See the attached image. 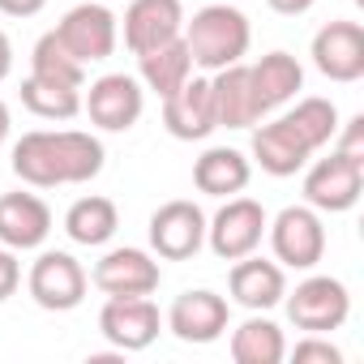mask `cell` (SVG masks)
<instances>
[{
	"label": "cell",
	"mask_w": 364,
	"mask_h": 364,
	"mask_svg": "<svg viewBox=\"0 0 364 364\" xmlns=\"http://www.w3.org/2000/svg\"><path fill=\"white\" fill-rule=\"evenodd\" d=\"M103 141L82 129H35L14 146V171L35 189L86 185L103 171Z\"/></svg>",
	"instance_id": "1"
},
{
	"label": "cell",
	"mask_w": 364,
	"mask_h": 364,
	"mask_svg": "<svg viewBox=\"0 0 364 364\" xmlns=\"http://www.w3.org/2000/svg\"><path fill=\"white\" fill-rule=\"evenodd\" d=\"M189 43V56L198 69H228L236 65L249 43H253V31H249V18L236 9V5H206L193 14V22H185V35Z\"/></svg>",
	"instance_id": "2"
},
{
	"label": "cell",
	"mask_w": 364,
	"mask_h": 364,
	"mask_svg": "<svg viewBox=\"0 0 364 364\" xmlns=\"http://www.w3.org/2000/svg\"><path fill=\"white\" fill-rule=\"evenodd\" d=\"M266 232H270V249H274L279 266L313 270L326 257V228H321V215L313 206H287V210H279V219L266 223Z\"/></svg>",
	"instance_id": "3"
},
{
	"label": "cell",
	"mask_w": 364,
	"mask_h": 364,
	"mask_svg": "<svg viewBox=\"0 0 364 364\" xmlns=\"http://www.w3.org/2000/svg\"><path fill=\"white\" fill-rule=\"evenodd\" d=\"M287 317L304 334H330L351 317V296L338 279L313 274V279L296 283V291L287 296Z\"/></svg>",
	"instance_id": "4"
},
{
	"label": "cell",
	"mask_w": 364,
	"mask_h": 364,
	"mask_svg": "<svg viewBox=\"0 0 364 364\" xmlns=\"http://www.w3.org/2000/svg\"><path fill=\"white\" fill-rule=\"evenodd\" d=\"M206 245V215L198 202H163L150 215V249L163 262H189L198 257V249Z\"/></svg>",
	"instance_id": "5"
},
{
	"label": "cell",
	"mask_w": 364,
	"mask_h": 364,
	"mask_svg": "<svg viewBox=\"0 0 364 364\" xmlns=\"http://www.w3.org/2000/svg\"><path fill=\"white\" fill-rule=\"evenodd\" d=\"M364 193V163L347 159V154H330V159H317L309 171H304V202L313 210H326V215H343L360 202Z\"/></svg>",
	"instance_id": "6"
},
{
	"label": "cell",
	"mask_w": 364,
	"mask_h": 364,
	"mask_svg": "<svg viewBox=\"0 0 364 364\" xmlns=\"http://www.w3.org/2000/svg\"><path fill=\"white\" fill-rule=\"evenodd\" d=\"M86 283H90V279H86L82 262H77L73 253H60V249L39 253V262L31 266V279H26L35 304L48 309V313H69V309H77V304L86 300Z\"/></svg>",
	"instance_id": "7"
},
{
	"label": "cell",
	"mask_w": 364,
	"mask_h": 364,
	"mask_svg": "<svg viewBox=\"0 0 364 364\" xmlns=\"http://www.w3.org/2000/svg\"><path fill=\"white\" fill-rule=\"evenodd\" d=\"M266 206L253 202V198H228V206L206 223V240L215 249V257L223 262H236V257H249L257 253L262 236H266Z\"/></svg>",
	"instance_id": "8"
},
{
	"label": "cell",
	"mask_w": 364,
	"mask_h": 364,
	"mask_svg": "<svg viewBox=\"0 0 364 364\" xmlns=\"http://www.w3.org/2000/svg\"><path fill=\"white\" fill-rule=\"evenodd\" d=\"M82 112L90 116V124H99L107 133H124L141 120L146 90L129 73H103L99 82H90V95L82 99Z\"/></svg>",
	"instance_id": "9"
},
{
	"label": "cell",
	"mask_w": 364,
	"mask_h": 364,
	"mask_svg": "<svg viewBox=\"0 0 364 364\" xmlns=\"http://www.w3.org/2000/svg\"><path fill=\"white\" fill-rule=\"evenodd\" d=\"M159 309L150 304V296H107L103 313H99V334L116 347V351H146L159 338Z\"/></svg>",
	"instance_id": "10"
},
{
	"label": "cell",
	"mask_w": 364,
	"mask_h": 364,
	"mask_svg": "<svg viewBox=\"0 0 364 364\" xmlns=\"http://www.w3.org/2000/svg\"><path fill=\"white\" fill-rule=\"evenodd\" d=\"M116 14L103 5H77L56 22V39L82 60V65H99L116 52Z\"/></svg>",
	"instance_id": "11"
},
{
	"label": "cell",
	"mask_w": 364,
	"mask_h": 364,
	"mask_svg": "<svg viewBox=\"0 0 364 364\" xmlns=\"http://www.w3.org/2000/svg\"><path fill=\"white\" fill-rule=\"evenodd\" d=\"M313 65L330 82L364 77V26L360 22H326L313 35Z\"/></svg>",
	"instance_id": "12"
},
{
	"label": "cell",
	"mask_w": 364,
	"mask_h": 364,
	"mask_svg": "<svg viewBox=\"0 0 364 364\" xmlns=\"http://www.w3.org/2000/svg\"><path fill=\"white\" fill-rule=\"evenodd\" d=\"M228 321H232L228 300L215 296V291H206V287L176 296V304H171V313H167V330H171L180 343H198V347L223 338Z\"/></svg>",
	"instance_id": "13"
},
{
	"label": "cell",
	"mask_w": 364,
	"mask_h": 364,
	"mask_svg": "<svg viewBox=\"0 0 364 364\" xmlns=\"http://www.w3.org/2000/svg\"><path fill=\"white\" fill-rule=\"evenodd\" d=\"M163 124L176 141H202L219 129V116H215V95H210V82L206 77H189L180 90H171L163 99Z\"/></svg>",
	"instance_id": "14"
},
{
	"label": "cell",
	"mask_w": 364,
	"mask_h": 364,
	"mask_svg": "<svg viewBox=\"0 0 364 364\" xmlns=\"http://www.w3.org/2000/svg\"><path fill=\"white\" fill-rule=\"evenodd\" d=\"M90 279L103 296H150V291H159L163 270L146 249H112V253H103V262L95 266Z\"/></svg>",
	"instance_id": "15"
},
{
	"label": "cell",
	"mask_w": 364,
	"mask_h": 364,
	"mask_svg": "<svg viewBox=\"0 0 364 364\" xmlns=\"http://www.w3.org/2000/svg\"><path fill=\"white\" fill-rule=\"evenodd\" d=\"M185 31V5L180 0H133L124 9V43L133 56L171 43Z\"/></svg>",
	"instance_id": "16"
},
{
	"label": "cell",
	"mask_w": 364,
	"mask_h": 364,
	"mask_svg": "<svg viewBox=\"0 0 364 364\" xmlns=\"http://www.w3.org/2000/svg\"><path fill=\"white\" fill-rule=\"evenodd\" d=\"M52 232V210L43 198L35 193H5L0 198V245L14 249V253H26V249H39Z\"/></svg>",
	"instance_id": "17"
},
{
	"label": "cell",
	"mask_w": 364,
	"mask_h": 364,
	"mask_svg": "<svg viewBox=\"0 0 364 364\" xmlns=\"http://www.w3.org/2000/svg\"><path fill=\"white\" fill-rule=\"evenodd\" d=\"M228 287H232V300L245 304L249 313H266L274 309L283 296H287V274L279 262H266V257H236L232 274H228Z\"/></svg>",
	"instance_id": "18"
},
{
	"label": "cell",
	"mask_w": 364,
	"mask_h": 364,
	"mask_svg": "<svg viewBox=\"0 0 364 364\" xmlns=\"http://www.w3.org/2000/svg\"><path fill=\"white\" fill-rule=\"evenodd\" d=\"M253 159H257V167L266 171V176H296L309 159H313V150H309V141L279 116V120H270V124H257L253 129Z\"/></svg>",
	"instance_id": "19"
},
{
	"label": "cell",
	"mask_w": 364,
	"mask_h": 364,
	"mask_svg": "<svg viewBox=\"0 0 364 364\" xmlns=\"http://www.w3.org/2000/svg\"><path fill=\"white\" fill-rule=\"evenodd\" d=\"M210 95H215L219 129H253V124L262 120L257 99H253V82H249V65L236 60V65H228V69H215Z\"/></svg>",
	"instance_id": "20"
},
{
	"label": "cell",
	"mask_w": 364,
	"mask_h": 364,
	"mask_svg": "<svg viewBox=\"0 0 364 364\" xmlns=\"http://www.w3.org/2000/svg\"><path fill=\"white\" fill-rule=\"evenodd\" d=\"M249 176H253V163L240 150H232V146H210L193 163V185L206 198H236V193H245Z\"/></svg>",
	"instance_id": "21"
},
{
	"label": "cell",
	"mask_w": 364,
	"mask_h": 364,
	"mask_svg": "<svg viewBox=\"0 0 364 364\" xmlns=\"http://www.w3.org/2000/svg\"><path fill=\"white\" fill-rule=\"evenodd\" d=\"M249 82H253V99H257V112H274L279 103H287L300 86H304V69L296 56L287 52H270L262 56L257 65H249Z\"/></svg>",
	"instance_id": "22"
},
{
	"label": "cell",
	"mask_w": 364,
	"mask_h": 364,
	"mask_svg": "<svg viewBox=\"0 0 364 364\" xmlns=\"http://www.w3.org/2000/svg\"><path fill=\"white\" fill-rule=\"evenodd\" d=\"M137 69H141V82L146 90H154L159 99H167L171 90H180L189 77H193V56H189V43L185 39H171V43H159L150 52L137 56Z\"/></svg>",
	"instance_id": "23"
},
{
	"label": "cell",
	"mask_w": 364,
	"mask_h": 364,
	"mask_svg": "<svg viewBox=\"0 0 364 364\" xmlns=\"http://www.w3.org/2000/svg\"><path fill=\"white\" fill-rule=\"evenodd\" d=\"M120 228V210L112 198H77L65 215V232L73 245H86V249H99L116 236Z\"/></svg>",
	"instance_id": "24"
},
{
	"label": "cell",
	"mask_w": 364,
	"mask_h": 364,
	"mask_svg": "<svg viewBox=\"0 0 364 364\" xmlns=\"http://www.w3.org/2000/svg\"><path fill=\"white\" fill-rule=\"evenodd\" d=\"M283 355H287V338L270 317L253 313L249 321H240L232 330V360L236 364H279Z\"/></svg>",
	"instance_id": "25"
},
{
	"label": "cell",
	"mask_w": 364,
	"mask_h": 364,
	"mask_svg": "<svg viewBox=\"0 0 364 364\" xmlns=\"http://www.w3.org/2000/svg\"><path fill=\"white\" fill-rule=\"evenodd\" d=\"M31 77H43V82L82 90V86H86V65L56 39V31H48V35L35 43V52H31Z\"/></svg>",
	"instance_id": "26"
},
{
	"label": "cell",
	"mask_w": 364,
	"mask_h": 364,
	"mask_svg": "<svg viewBox=\"0 0 364 364\" xmlns=\"http://www.w3.org/2000/svg\"><path fill=\"white\" fill-rule=\"evenodd\" d=\"M22 103H26V112H35L43 120H73L82 112V90L56 86V82H43V77H26L22 82Z\"/></svg>",
	"instance_id": "27"
},
{
	"label": "cell",
	"mask_w": 364,
	"mask_h": 364,
	"mask_svg": "<svg viewBox=\"0 0 364 364\" xmlns=\"http://www.w3.org/2000/svg\"><path fill=\"white\" fill-rule=\"evenodd\" d=\"M283 120L309 141L313 154H317L326 141H334V133H338V107H334L330 99H317V95H313V99H300L296 112H287Z\"/></svg>",
	"instance_id": "28"
},
{
	"label": "cell",
	"mask_w": 364,
	"mask_h": 364,
	"mask_svg": "<svg viewBox=\"0 0 364 364\" xmlns=\"http://www.w3.org/2000/svg\"><path fill=\"white\" fill-rule=\"evenodd\" d=\"M291 360H296V364H343V351H338L330 338L309 334V338H300V343L291 347Z\"/></svg>",
	"instance_id": "29"
},
{
	"label": "cell",
	"mask_w": 364,
	"mask_h": 364,
	"mask_svg": "<svg viewBox=\"0 0 364 364\" xmlns=\"http://www.w3.org/2000/svg\"><path fill=\"white\" fill-rule=\"evenodd\" d=\"M338 154H347V159H355V163H364V116H351L347 124H338Z\"/></svg>",
	"instance_id": "30"
},
{
	"label": "cell",
	"mask_w": 364,
	"mask_h": 364,
	"mask_svg": "<svg viewBox=\"0 0 364 364\" xmlns=\"http://www.w3.org/2000/svg\"><path fill=\"white\" fill-rule=\"evenodd\" d=\"M22 283V266H18V253L0 245V300H9Z\"/></svg>",
	"instance_id": "31"
},
{
	"label": "cell",
	"mask_w": 364,
	"mask_h": 364,
	"mask_svg": "<svg viewBox=\"0 0 364 364\" xmlns=\"http://www.w3.org/2000/svg\"><path fill=\"white\" fill-rule=\"evenodd\" d=\"M48 0H0V14L5 18H35Z\"/></svg>",
	"instance_id": "32"
},
{
	"label": "cell",
	"mask_w": 364,
	"mask_h": 364,
	"mask_svg": "<svg viewBox=\"0 0 364 364\" xmlns=\"http://www.w3.org/2000/svg\"><path fill=\"white\" fill-rule=\"evenodd\" d=\"M266 5L274 9V14H283V18H300V14H309L317 0H266Z\"/></svg>",
	"instance_id": "33"
},
{
	"label": "cell",
	"mask_w": 364,
	"mask_h": 364,
	"mask_svg": "<svg viewBox=\"0 0 364 364\" xmlns=\"http://www.w3.org/2000/svg\"><path fill=\"white\" fill-rule=\"evenodd\" d=\"M14 73V43H9V35L0 31V82H5Z\"/></svg>",
	"instance_id": "34"
},
{
	"label": "cell",
	"mask_w": 364,
	"mask_h": 364,
	"mask_svg": "<svg viewBox=\"0 0 364 364\" xmlns=\"http://www.w3.org/2000/svg\"><path fill=\"white\" fill-rule=\"evenodd\" d=\"M9 124H14V120H9V107H5V99H0V141L9 137Z\"/></svg>",
	"instance_id": "35"
},
{
	"label": "cell",
	"mask_w": 364,
	"mask_h": 364,
	"mask_svg": "<svg viewBox=\"0 0 364 364\" xmlns=\"http://www.w3.org/2000/svg\"><path fill=\"white\" fill-rule=\"evenodd\" d=\"M355 5H364V0H355Z\"/></svg>",
	"instance_id": "36"
}]
</instances>
